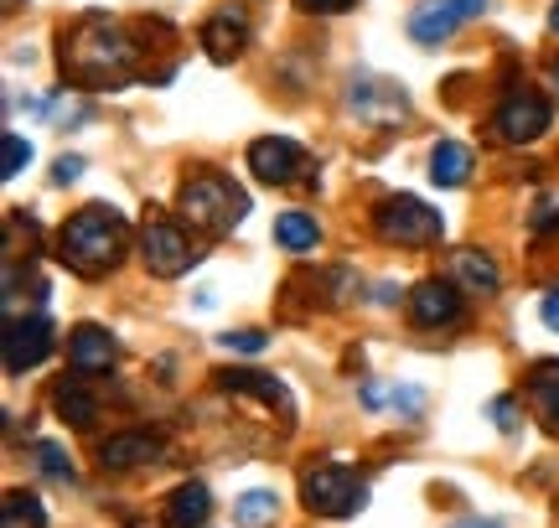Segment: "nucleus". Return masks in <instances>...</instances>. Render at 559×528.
Segmentation results:
<instances>
[{
  "label": "nucleus",
  "instance_id": "nucleus-1",
  "mask_svg": "<svg viewBox=\"0 0 559 528\" xmlns=\"http://www.w3.org/2000/svg\"><path fill=\"white\" fill-rule=\"evenodd\" d=\"M62 73L73 83H88V88H109V83H124L135 73V47L120 26H109L104 16L83 21L73 37H62Z\"/></svg>",
  "mask_w": 559,
  "mask_h": 528
},
{
  "label": "nucleus",
  "instance_id": "nucleus-2",
  "mask_svg": "<svg viewBox=\"0 0 559 528\" xmlns=\"http://www.w3.org/2000/svg\"><path fill=\"white\" fill-rule=\"evenodd\" d=\"M124 239H130V228L115 207H83L73 213L68 224H62V264H73L79 275H104V269H115L124 254Z\"/></svg>",
  "mask_w": 559,
  "mask_h": 528
},
{
  "label": "nucleus",
  "instance_id": "nucleus-3",
  "mask_svg": "<svg viewBox=\"0 0 559 528\" xmlns=\"http://www.w3.org/2000/svg\"><path fill=\"white\" fill-rule=\"evenodd\" d=\"M243 213H249L243 187H234L218 171H198L181 187V218L192 228H202V233H234L243 224Z\"/></svg>",
  "mask_w": 559,
  "mask_h": 528
},
{
  "label": "nucleus",
  "instance_id": "nucleus-4",
  "mask_svg": "<svg viewBox=\"0 0 559 528\" xmlns=\"http://www.w3.org/2000/svg\"><path fill=\"white\" fill-rule=\"evenodd\" d=\"M300 497H306V508L321 513V518H353V513L368 503V488H362L358 471L326 461V467H311L300 477Z\"/></svg>",
  "mask_w": 559,
  "mask_h": 528
},
{
  "label": "nucleus",
  "instance_id": "nucleus-5",
  "mask_svg": "<svg viewBox=\"0 0 559 528\" xmlns=\"http://www.w3.org/2000/svg\"><path fill=\"white\" fill-rule=\"evenodd\" d=\"M373 228H379V239L389 244H440V233H445V218H440L436 207H425L419 197H383L379 213H373Z\"/></svg>",
  "mask_w": 559,
  "mask_h": 528
},
{
  "label": "nucleus",
  "instance_id": "nucleus-6",
  "mask_svg": "<svg viewBox=\"0 0 559 528\" xmlns=\"http://www.w3.org/2000/svg\"><path fill=\"white\" fill-rule=\"evenodd\" d=\"M140 254H145V269L160 275V280H177V275H187V269L198 264L192 239H187L177 224H166V218H151V224H145V233H140Z\"/></svg>",
  "mask_w": 559,
  "mask_h": 528
},
{
  "label": "nucleus",
  "instance_id": "nucleus-7",
  "mask_svg": "<svg viewBox=\"0 0 559 528\" xmlns=\"http://www.w3.org/2000/svg\"><path fill=\"white\" fill-rule=\"evenodd\" d=\"M487 11V0H425L409 11V37L419 47H440V41H451L466 26V21H477Z\"/></svg>",
  "mask_w": 559,
  "mask_h": 528
},
{
  "label": "nucleus",
  "instance_id": "nucleus-8",
  "mask_svg": "<svg viewBox=\"0 0 559 528\" xmlns=\"http://www.w3.org/2000/svg\"><path fill=\"white\" fill-rule=\"evenodd\" d=\"M47 352H52V322L47 316H11V326H5V373L21 379L37 363H47Z\"/></svg>",
  "mask_w": 559,
  "mask_h": 528
},
{
  "label": "nucleus",
  "instance_id": "nucleus-9",
  "mask_svg": "<svg viewBox=\"0 0 559 528\" xmlns=\"http://www.w3.org/2000/svg\"><path fill=\"white\" fill-rule=\"evenodd\" d=\"M544 130H549V99L544 94H513V99H502L498 109V135L508 145H528V141H539Z\"/></svg>",
  "mask_w": 559,
  "mask_h": 528
},
{
  "label": "nucleus",
  "instance_id": "nucleus-10",
  "mask_svg": "<svg viewBox=\"0 0 559 528\" xmlns=\"http://www.w3.org/2000/svg\"><path fill=\"white\" fill-rule=\"evenodd\" d=\"M306 166V151H300L290 135H264V141L249 145V171L270 187L296 182V171Z\"/></svg>",
  "mask_w": 559,
  "mask_h": 528
},
{
  "label": "nucleus",
  "instance_id": "nucleus-11",
  "mask_svg": "<svg viewBox=\"0 0 559 528\" xmlns=\"http://www.w3.org/2000/svg\"><path fill=\"white\" fill-rule=\"evenodd\" d=\"M409 316H415V326H456L461 322L456 285H445V280L415 285V296H409Z\"/></svg>",
  "mask_w": 559,
  "mask_h": 528
},
{
  "label": "nucleus",
  "instance_id": "nucleus-12",
  "mask_svg": "<svg viewBox=\"0 0 559 528\" xmlns=\"http://www.w3.org/2000/svg\"><path fill=\"white\" fill-rule=\"evenodd\" d=\"M243 41H249V16H243V5H223L218 16L202 26V47H207L213 62H234L243 52Z\"/></svg>",
  "mask_w": 559,
  "mask_h": 528
},
{
  "label": "nucleus",
  "instance_id": "nucleus-13",
  "mask_svg": "<svg viewBox=\"0 0 559 528\" xmlns=\"http://www.w3.org/2000/svg\"><path fill=\"white\" fill-rule=\"evenodd\" d=\"M160 456V441L151 430H124V435H109L99 446V467L104 471H130V467H145Z\"/></svg>",
  "mask_w": 559,
  "mask_h": 528
},
{
  "label": "nucleus",
  "instance_id": "nucleus-14",
  "mask_svg": "<svg viewBox=\"0 0 559 528\" xmlns=\"http://www.w3.org/2000/svg\"><path fill=\"white\" fill-rule=\"evenodd\" d=\"M115 337L104 332V326H94V322H83V326H73V337H68V363L79 368V373H104V368L115 363Z\"/></svg>",
  "mask_w": 559,
  "mask_h": 528
},
{
  "label": "nucleus",
  "instance_id": "nucleus-15",
  "mask_svg": "<svg viewBox=\"0 0 559 528\" xmlns=\"http://www.w3.org/2000/svg\"><path fill=\"white\" fill-rule=\"evenodd\" d=\"M207 513H213V492L202 488V482H181L171 492V503H166V524L171 528H202L207 524Z\"/></svg>",
  "mask_w": 559,
  "mask_h": 528
},
{
  "label": "nucleus",
  "instance_id": "nucleus-16",
  "mask_svg": "<svg viewBox=\"0 0 559 528\" xmlns=\"http://www.w3.org/2000/svg\"><path fill=\"white\" fill-rule=\"evenodd\" d=\"M456 280L472 290V296H498V264H492V254H481V249H461L456 254Z\"/></svg>",
  "mask_w": 559,
  "mask_h": 528
},
{
  "label": "nucleus",
  "instance_id": "nucleus-17",
  "mask_svg": "<svg viewBox=\"0 0 559 528\" xmlns=\"http://www.w3.org/2000/svg\"><path fill=\"white\" fill-rule=\"evenodd\" d=\"M472 177V151L461 141H440L436 151H430V182L436 187H461Z\"/></svg>",
  "mask_w": 559,
  "mask_h": 528
},
{
  "label": "nucleus",
  "instance_id": "nucleus-18",
  "mask_svg": "<svg viewBox=\"0 0 559 528\" xmlns=\"http://www.w3.org/2000/svg\"><path fill=\"white\" fill-rule=\"evenodd\" d=\"M223 388H234V394H254V399H264L270 409H285L290 415V394L270 379V373H249V368H234V373H223Z\"/></svg>",
  "mask_w": 559,
  "mask_h": 528
},
{
  "label": "nucleus",
  "instance_id": "nucleus-19",
  "mask_svg": "<svg viewBox=\"0 0 559 528\" xmlns=\"http://www.w3.org/2000/svg\"><path fill=\"white\" fill-rule=\"evenodd\" d=\"M275 244L290 249V254H306V249L321 244V228L311 213H280L275 218Z\"/></svg>",
  "mask_w": 559,
  "mask_h": 528
},
{
  "label": "nucleus",
  "instance_id": "nucleus-20",
  "mask_svg": "<svg viewBox=\"0 0 559 528\" xmlns=\"http://www.w3.org/2000/svg\"><path fill=\"white\" fill-rule=\"evenodd\" d=\"M52 405H58V415L68 420V425H94V420H99V399H94V394H88V388H83L79 379L58 384Z\"/></svg>",
  "mask_w": 559,
  "mask_h": 528
},
{
  "label": "nucleus",
  "instance_id": "nucleus-21",
  "mask_svg": "<svg viewBox=\"0 0 559 528\" xmlns=\"http://www.w3.org/2000/svg\"><path fill=\"white\" fill-rule=\"evenodd\" d=\"M528 394H534L539 415L549 420V430H559V363H534V373H528Z\"/></svg>",
  "mask_w": 559,
  "mask_h": 528
},
{
  "label": "nucleus",
  "instance_id": "nucleus-22",
  "mask_svg": "<svg viewBox=\"0 0 559 528\" xmlns=\"http://www.w3.org/2000/svg\"><path fill=\"white\" fill-rule=\"evenodd\" d=\"M280 513V497L275 492H243L239 503H234V518H239V528H270Z\"/></svg>",
  "mask_w": 559,
  "mask_h": 528
},
{
  "label": "nucleus",
  "instance_id": "nucleus-23",
  "mask_svg": "<svg viewBox=\"0 0 559 528\" xmlns=\"http://www.w3.org/2000/svg\"><path fill=\"white\" fill-rule=\"evenodd\" d=\"M47 524V513L32 492H11L5 503H0V528H41Z\"/></svg>",
  "mask_w": 559,
  "mask_h": 528
},
{
  "label": "nucleus",
  "instance_id": "nucleus-24",
  "mask_svg": "<svg viewBox=\"0 0 559 528\" xmlns=\"http://www.w3.org/2000/svg\"><path fill=\"white\" fill-rule=\"evenodd\" d=\"M26 166H32V141H21L16 130H5V135H0V177L16 182Z\"/></svg>",
  "mask_w": 559,
  "mask_h": 528
},
{
  "label": "nucleus",
  "instance_id": "nucleus-25",
  "mask_svg": "<svg viewBox=\"0 0 559 528\" xmlns=\"http://www.w3.org/2000/svg\"><path fill=\"white\" fill-rule=\"evenodd\" d=\"M37 471L47 477V482H73V461H68V451L52 446V441H37Z\"/></svg>",
  "mask_w": 559,
  "mask_h": 528
},
{
  "label": "nucleus",
  "instance_id": "nucleus-26",
  "mask_svg": "<svg viewBox=\"0 0 559 528\" xmlns=\"http://www.w3.org/2000/svg\"><path fill=\"white\" fill-rule=\"evenodd\" d=\"M223 347H228V352H264V332H254V326L228 332V337H223Z\"/></svg>",
  "mask_w": 559,
  "mask_h": 528
},
{
  "label": "nucleus",
  "instance_id": "nucleus-27",
  "mask_svg": "<svg viewBox=\"0 0 559 528\" xmlns=\"http://www.w3.org/2000/svg\"><path fill=\"white\" fill-rule=\"evenodd\" d=\"M300 11H311V16H337L347 5H358V0H296Z\"/></svg>",
  "mask_w": 559,
  "mask_h": 528
},
{
  "label": "nucleus",
  "instance_id": "nucleus-28",
  "mask_svg": "<svg viewBox=\"0 0 559 528\" xmlns=\"http://www.w3.org/2000/svg\"><path fill=\"white\" fill-rule=\"evenodd\" d=\"M79 171H83V161H79V156H62V161H58V171H52V182H58V187L79 182Z\"/></svg>",
  "mask_w": 559,
  "mask_h": 528
},
{
  "label": "nucleus",
  "instance_id": "nucleus-29",
  "mask_svg": "<svg viewBox=\"0 0 559 528\" xmlns=\"http://www.w3.org/2000/svg\"><path fill=\"white\" fill-rule=\"evenodd\" d=\"M539 316H544V326H549V332H559V285H555V290H549V296H544Z\"/></svg>",
  "mask_w": 559,
  "mask_h": 528
},
{
  "label": "nucleus",
  "instance_id": "nucleus-30",
  "mask_svg": "<svg viewBox=\"0 0 559 528\" xmlns=\"http://www.w3.org/2000/svg\"><path fill=\"white\" fill-rule=\"evenodd\" d=\"M492 420H498V430H519V420H513V399H498V405H492Z\"/></svg>",
  "mask_w": 559,
  "mask_h": 528
},
{
  "label": "nucleus",
  "instance_id": "nucleus-31",
  "mask_svg": "<svg viewBox=\"0 0 559 528\" xmlns=\"http://www.w3.org/2000/svg\"><path fill=\"white\" fill-rule=\"evenodd\" d=\"M456 528H498V524H481V518H461Z\"/></svg>",
  "mask_w": 559,
  "mask_h": 528
},
{
  "label": "nucleus",
  "instance_id": "nucleus-32",
  "mask_svg": "<svg viewBox=\"0 0 559 528\" xmlns=\"http://www.w3.org/2000/svg\"><path fill=\"white\" fill-rule=\"evenodd\" d=\"M549 26H555V32H559V0H555V11H549Z\"/></svg>",
  "mask_w": 559,
  "mask_h": 528
},
{
  "label": "nucleus",
  "instance_id": "nucleus-33",
  "mask_svg": "<svg viewBox=\"0 0 559 528\" xmlns=\"http://www.w3.org/2000/svg\"><path fill=\"white\" fill-rule=\"evenodd\" d=\"M16 5H21V0H5V11H16Z\"/></svg>",
  "mask_w": 559,
  "mask_h": 528
},
{
  "label": "nucleus",
  "instance_id": "nucleus-34",
  "mask_svg": "<svg viewBox=\"0 0 559 528\" xmlns=\"http://www.w3.org/2000/svg\"><path fill=\"white\" fill-rule=\"evenodd\" d=\"M130 528H151V524H130Z\"/></svg>",
  "mask_w": 559,
  "mask_h": 528
},
{
  "label": "nucleus",
  "instance_id": "nucleus-35",
  "mask_svg": "<svg viewBox=\"0 0 559 528\" xmlns=\"http://www.w3.org/2000/svg\"><path fill=\"white\" fill-rule=\"evenodd\" d=\"M555 88H559V68H555Z\"/></svg>",
  "mask_w": 559,
  "mask_h": 528
}]
</instances>
